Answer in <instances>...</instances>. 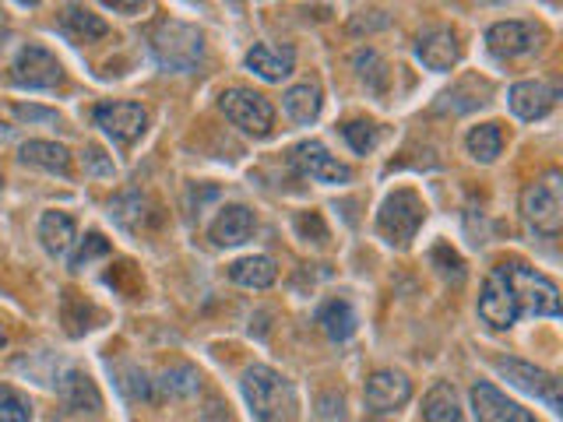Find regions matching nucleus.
Returning <instances> with one entry per match:
<instances>
[{
  "label": "nucleus",
  "instance_id": "2eb2a0df",
  "mask_svg": "<svg viewBox=\"0 0 563 422\" xmlns=\"http://www.w3.org/2000/svg\"><path fill=\"white\" fill-rule=\"evenodd\" d=\"M254 229H257V219H254V211L246 208V204H225L216 222L208 225V236L216 246H240L254 236Z\"/></svg>",
  "mask_w": 563,
  "mask_h": 422
},
{
  "label": "nucleus",
  "instance_id": "ddd939ff",
  "mask_svg": "<svg viewBox=\"0 0 563 422\" xmlns=\"http://www.w3.org/2000/svg\"><path fill=\"white\" fill-rule=\"evenodd\" d=\"M497 369L515 387H521V391H528V395H536L539 401L550 404L553 412H560V380L553 374H545V369H539L532 363H521V359H500Z\"/></svg>",
  "mask_w": 563,
  "mask_h": 422
},
{
  "label": "nucleus",
  "instance_id": "f3484780",
  "mask_svg": "<svg viewBox=\"0 0 563 422\" xmlns=\"http://www.w3.org/2000/svg\"><path fill=\"white\" fill-rule=\"evenodd\" d=\"M507 102L521 120H542L556 106V88L545 81H518L507 92Z\"/></svg>",
  "mask_w": 563,
  "mask_h": 422
},
{
  "label": "nucleus",
  "instance_id": "39448f33",
  "mask_svg": "<svg viewBox=\"0 0 563 422\" xmlns=\"http://www.w3.org/2000/svg\"><path fill=\"white\" fill-rule=\"evenodd\" d=\"M422 219H427V204L416 190H395L387 193L377 211V233L391 246H409L419 233Z\"/></svg>",
  "mask_w": 563,
  "mask_h": 422
},
{
  "label": "nucleus",
  "instance_id": "9b49d317",
  "mask_svg": "<svg viewBox=\"0 0 563 422\" xmlns=\"http://www.w3.org/2000/svg\"><path fill=\"white\" fill-rule=\"evenodd\" d=\"M363 398H366V409L377 415L398 412L401 404L412 398V380L405 377L401 369H377V374H369Z\"/></svg>",
  "mask_w": 563,
  "mask_h": 422
},
{
  "label": "nucleus",
  "instance_id": "6e6552de",
  "mask_svg": "<svg viewBox=\"0 0 563 422\" xmlns=\"http://www.w3.org/2000/svg\"><path fill=\"white\" fill-rule=\"evenodd\" d=\"M11 81L18 88H57L64 81V64L46 46H22L11 64Z\"/></svg>",
  "mask_w": 563,
  "mask_h": 422
},
{
  "label": "nucleus",
  "instance_id": "9d476101",
  "mask_svg": "<svg viewBox=\"0 0 563 422\" xmlns=\"http://www.w3.org/2000/svg\"><path fill=\"white\" fill-rule=\"evenodd\" d=\"M96 127L117 145H134L148 127V113L137 102H102L96 106Z\"/></svg>",
  "mask_w": 563,
  "mask_h": 422
},
{
  "label": "nucleus",
  "instance_id": "72a5a7b5",
  "mask_svg": "<svg viewBox=\"0 0 563 422\" xmlns=\"http://www.w3.org/2000/svg\"><path fill=\"white\" fill-rule=\"evenodd\" d=\"M85 169L96 173V176H113V163H106L102 148H96V145L85 148Z\"/></svg>",
  "mask_w": 563,
  "mask_h": 422
},
{
  "label": "nucleus",
  "instance_id": "7c9ffc66",
  "mask_svg": "<svg viewBox=\"0 0 563 422\" xmlns=\"http://www.w3.org/2000/svg\"><path fill=\"white\" fill-rule=\"evenodd\" d=\"M342 137L349 141V148L356 155H366V152H374V145H377V123L349 120V123H342Z\"/></svg>",
  "mask_w": 563,
  "mask_h": 422
},
{
  "label": "nucleus",
  "instance_id": "20e7f679",
  "mask_svg": "<svg viewBox=\"0 0 563 422\" xmlns=\"http://www.w3.org/2000/svg\"><path fill=\"white\" fill-rule=\"evenodd\" d=\"M152 49H155L158 67L187 75V70H194L205 57V35L187 22H163L152 35Z\"/></svg>",
  "mask_w": 563,
  "mask_h": 422
},
{
  "label": "nucleus",
  "instance_id": "c85d7f7f",
  "mask_svg": "<svg viewBox=\"0 0 563 422\" xmlns=\"http://www.w3.org/2000/svg\"><path fill=\"white\" fill-rule=\"evenodd\" d=\"M152 387H158V395H169V398H190V395H198L201 374L194 366L180 363V366L166 369V374L158 377V380H152Z\"/></svg>",
  "mask_w": 563,
  "mask_h": 422
},
{
  "label": "nucleus",
  "instance_id": "2f4dec72",
  "mask_svg": "<svg viewBox=\"0 0 563 422\" xmlns=\"http://www.w3.org/2000/svg\"><path fill=\"white\" fill-rule=\"evenodd\" d=\"M110 254V243H106V236L102 233H88L81 243H78V251L70 254V268L75 271H81V268H88L96 257H106Z\"/></svg>",
  "mask_w": 563,
  "mask_h": 422
},
{
  "label": "nucleus",
  "instance_id": "393cba45",
  "mask_svg": "<svg viewBox=\"0 0 563 422\" xmlns=\"http://www.w3.org/2000/svg\"><path fill=\"white\" fill-rule=\"evenodd\" d=\"M317 324L324 327L331 342H345L356 331V310H352L349 299H328V303L317 310Z\"/></svg>",
  "mask_w": 563,
  "mask_h": 422
},
{
  "label": "nucleus",
  "instance_id": "dca6fc26",
  "mask_svg": "<svg viewBox=\"0 0 563 422\" xmlns=\"http://www.w3.org/2000/svg\"><path fill=\"white\" fill-rule=\"evenodd\" d=\"M416 57L430 70H451L462 57V43L451 29H430L416 40Z\"/></svg>",
  "mask_w": 563,
  "mask_h": 422
},
{
  "label": "nucleus",
  "instance_id": "a211bd4d",
  "mask_svg": "<svg viewBox=\"0 0 563 422\" xmlns=\"http://www.w3.org/2000/svg\"><path fill=\"white\" fill-rule=\"evenodd\" d=\"M246 67L264 81H282L296 70V49L292 46H275V43H257L246 53Z\"/></svg>",
  "mask_w": 563,
  "mask_h": 422
},
{
  "label": "nucleus",
  "instance_id": "f8f14e48",
  "mask_svg": "<svg viewBox=\"0 0 563 422\" xmlns=\"http://www.w3.org/2000/svg\"><path fill=\"white\" fill-rule=\"evenodd\" d=\"M472 415L475 422H536V415L521 409L518 401H510L504 391H497L493 384L479 380L472 384Z\"/></svg>",
  "mask_w": 563,
  "mask_h": 422
},
{
  "label": "nucleus",
  "instance_id": "4be33fe9",
  "mask_svg": "<svg viewBox=\"0 0 563 422\" xmlns=\"http://www.w3.org/2000/svg\"><path fill=\"white\" fill-rule=\"evenodd\" d=\"M18 155H22L25 166L57 173V176H67L70 173V152L64 145H57V141H25Z\"/></svg>",
  "mask_w": 563,
  "mask_h": 422
},
{
  "label": "nucleus",
  "instance_id": "4468645a",
  "mask_svg": "<svg viewBox=\"0 0 563 422\" xmlns=\"http://www.w3.org/2000/svg\"><path fill=\"white\" fill-rule=\"evenodd\" d=\"M292 158H296V166L303 169L310 180H317V184L334 187V184H349L352 180V169L345 163H339V158H334L321 145V141H303V145H296Z\"/></svg>",
  "mask_w": 563,
  "mask_h": 422
},
{
  "label": "nucleus",
  "instance_id": "473e14b6",
  "mask_svg": "<svg viewBox=\"0 0 563 422\" xmlns=\"http://www.w3.org/2000/svg\"><path fill=\"white\" fill-rule=\"evenodd\" d=\"M120 377H123L120 387H123V395H128V398H134V401H141V398L148 401V398H152V380H148L145 374H141L137 366H128Z\"/></svg>",
  "mask_w": 563,
  "mask_h": 422
},
{
  "label": "nucleus",
  "instance_id": "c9c22d12",
  "mask_svg": "<svg viewBox=\"0 0 563 422\" xmlns=\"http://www.w3.org/2000/svg\"><path fill=\"white\" fill-rule=\"evenodd\" d=\"M113 11H123V14H137L141 11V4H110Z\"/></svg>",
  "mask_w": 563,
  "mask_h": 422
},
{
  "label": "nucleus",
  "instance_id": "a878e982",
  "mask_svg": "<svg viewBox=\"0 0 563 422\" xmlns=\"http://www.w3.org/2000/svg\"><path fill=\"white\" fill-rule=\"evenodd\" d=\"M60 395L64 401L70 404V409L78 412H96L99 409V391L88 374H78V369H67L64 380H60Z\"/></svg>",
  "mask_w": 563,
  "mask_h": 422
},
{
  "label": "nucleus",
  "instance_id": "b1692460",
  "mask_svg": "<svg viewBox=\"0 0 563 422\" xmlns=\"http://www.w3.org/2000/svg\"><path fill=\"white\" fill-rule=\"evenodd\" d=\"M275 260L264 257V254H254V257H240L229 264V278L236 281L243 289H268L275 281Z\"/></svg>",
  "mask_w": 563,
  "mask_h": 422
},
{
  "label": "nucleus",
  "instance_id": "f257e3e1",
  "mask_svg": "<svg viewBox=\"0 0 563 422\" xmlns=\"http://www.w3.org/2000/svg\"><path fill=\"white\" fill-rule=\"evenodd\" d=\"M243 398L254 422H296L299 395L289 377H282L272 366H251L243 374Z\"/></svg>",
  "mask_w": 563,
  "mask_h": 422
},
{
  "label": "nucleus",
  "instance_id": "7ed1b4c3",
  "mask_svg": "<svg viewBox=\"0 0 563 422\" xmlns=\"http://www.w3.org/2000/svg\"><path fill=\"white\" fill-rule=\"evenodd\" d=\"M521 219L542 236H556L563 225V176L560 169L542 173L521 190Z\"/></svg>",
  "mask_w": 563,
  "mask_h": 422
},
{
  "label": "nucleus",
  "instance_id": "412c9836",
  "mask_svg": "<svg viewBox=\"0 0 563 422\" xmlns=\"http://www.w3.org/2000/svg\"><path fill=\"white\" fill-rule=\"evenodd\" d=\"M422 422H468L451 384H433L422 398Z\"/></svg>",
  "mask_w": 563,
  "mask_h": 422
},
{
  "label": "nucleus",
  "instance_id": "f03ea898",
  "mask_svg": "<svg viewBox=\"0 0 563 422\" xmlns=\"http://www.w3.org/2000/svg\"><path fill=\"white\" fill-rule=\"evenodd\" d=\"M504 278L515 296L518 313L532 316H560V289L553 278H545L542 271L528 268L525 260H500Z\"/></svg>",
  "mask_w": 563,
  "mask_h": 422
},
{
  "label": "nucleus",
  "instance_id": "423d86ee",
  "mask_svg": "<svg viewBox=\"0 0 563 422\" xmlns=\"http://www.w3.org/2000/svg\"><path fill=\"white\" fill-rule=\"evenodd\" d=\"M219 110L225 113V120H233L240 131L264 137L275 127V106L264 99L254 88H225L219 99Z\"/></svg>",
  "mask_w": 563,
  "mask_h": 422
},
{
  "label": "nucleus",
  "instance_id": "f704fd0d",
  "mask_svg": "<svg viewBox=\"0 0 563 422\" xmlns=\"http://www.w3.org/2000/svg\"><path fill=\"white\" fill-rule=\"evenodd\" d=\"M14 113L22 116V120H46V123L57 120V113H49V110H29V106H18Z\"/></svg>",
  "mask_w": 563,
  "mask_h": 422
},
{
  "label": "nucleus",
  "instance_id": "5701e85b",
  "mask_svg": "<svg viewBox=\"0 0 563 422\" xmlns=\"http://www.w3.org/2000/svg\"><path fill=\"white\" fill-rule=\"evenodd\" d=\"M282 106L296 123H313L324 110V96H321V85L317 81H303V85H292L286 96H282Z\"/></svg>",
  "mask_w": 563,
  "mask_h": 422
},
{
  "label": "nucleus",
  "instance_id": "1a4fd4ad",
  "mask_svg": "<svg viewBox=\"0 0 563 422\" xmlns=\"http://www.w3.org/2000/svg\"><path fill=\"white\" fill-rule=\"evenodd\" d=\"M479 316H483V324H489L493 331H507V327H515L518 324V303H515V296H510V286H507V278H504V268L497 264L486 281H483V292H479Z\"/></svg>",
  "mask_w": 563,
  "mask_h": 422
},
{
  "label": "nucleus",
  "instance_id": "6ab92c4d",
  "mask_svg": "<svg viewBox=\"0 0 563 422\" xmlns=\"http://www.w3.org/2000/svg\"><path fill=\"white\" fill-rule=\"evenodd\" d=\"M40 240H43V251L53 254V257H64L70 254V246L78 243V229H75V219L67 215V211H43L40 219Z\"/></svg>",
  "mask_w": 563,
  "mask_h": 422
},
{
  "label": "nucleus",
  "instance_id": "e433bc0d",
  "mask_svg": "<svg viewBox=\"0 0 563 422\" xmlns=\"http://www.w3.org/2000/svg\"><path fill=\"white\" fill-rule=\"evenodd\" d=\"M8 345V331H4V321H0V348Z\"/></svg>",
  "mask_w": 563,
  "mask_h": 422
},
{
  "label": "nucleus",
  "instance_id": "aec40b11",
  "mask_svg": "<svg viewBox=\"0 0 563 422\" xmlns=\"http://www.w3.org/2000/svg\"><path fill=\"white\" fill-rule=\"evenodd\" d=\"M57 25H60V32L67 35V40H75V43H96V40H102L106 32H110V25H106L99 14H92L81 4L64 8L60 18H57Z\"/></svg>",
  "mask_w": 563,
  "mask_h": 422
},
{
  "label": "nucleus",
  "instance_id": "bb28decb",
  "mask_svg": "<svg viewBox=\"0 0 563 422\" xmlns=\"http://www.w3.org/2000/svg\"><path fill=\"white\" fill-rule=\"evenodd\" d=\"M110 208H113V219L123 229H145L148 222H155V211H145V208H152L148 198H145V193H137V190L120 193V198Z\"/></svg>",
  "mask_w": 563,
  "mask_h": 422
},
{
  "label": "nucleus",
  "instance_id": "c756f323",
  "mask_svg": "<svg viewBox=\"0 0 563 422\" xmlns=\"http://www.w3.org/2000/svg\"><path fill=\"white\" fill-rule=\"evenodd\" d=\"M32 401L11 384H0V422H29L32 419Z\"/></svg>",
  "mask_w": 563,
  "mask_h": 422
},
{
  "label": "nucleus",
  "instance_id": "0eeeda50",
  "mask_svg": "<svg viewBox=\"0 0 563 422\" xmlns=\"http://www.w3.org/2000/svg\"><path fill=\"white\" fill-rule=\"evenodd\" d=\"M545 43V29L536 22H497L486 32V46L493 57L500 60H518V57H532Z\"/></svg>",
  "mask_w": 563,
  "mask_h": 422
},
{
  "label": "nucleus",
  "instance_id": "cd10ccee",
  "mask_svg": "<svg viewBox=\"0 0 563 422\" xmlns=\"http://www.w3.org/2000/svg\"><path fill=\"white\" fill-rule=\"evenodd\" d=\"M465 148L475 163H497V155L504 148V134L497 123H479V127H472L468 137H465Z\"/></svg>",
  "mask_w": 563,
  "mask_h": 422
}]
</instances>
